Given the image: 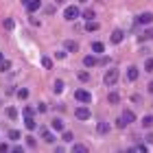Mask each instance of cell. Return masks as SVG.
Wrapping results in <instances>:
<instances>
[{
	"mask_svg": "<svg viewBox=\"0 0 153 153\" xmlns=\"http://www.w3.org/2000/svg\"><path fill=\"white\" fill-rule=\"evenodd\" d=\"M118 76H120V72H118L116 68H109V70L105 72V76H103V83H105V85H116Z\"/></svg>",
	"mask_w": 153,
	"mask_h": 153,
	"instance_id": "6da1fadb",
	"label": "cell"
},
{
	"mask_svg": "<svg viewBox=\"0 0 153 153\" xmlns=\"http://www.w3.org/2000/svg\"><path fill=\"white\" fill-rule=\"evenodd\" d=\"M64 18L68 20V22H72V20H76V18H81V11H79V7H74V4H70V7H66V11H64Z\"/></svg>",
	"mask_w": 153,
	"mask_h": 153,
	"instance_id": "7a4b0ae2",
	"label": "cell"
},
{
	"mask_svg": "<svg viewBox=\"0 0 153 153\" xmlns=\"http://www.w3.org/2000/svg\"><path fill=\"white\" fill-rule=\"evenodd\" d=\"M74 99L79 101V103H92V94H90V90L79 88V90L74 92Z\"/></svg>",
	"mask_w": 153,
	"mask_h": 153,
	"instance_id": "3957f363",
	"label": "cell"
},
{
	"mask_svg": "<svg viewBox=\"0 0 153 153\" xmlns=\"http://www.w3.org/2000/svg\"><path fill=\"white\" fill-rule=\"evenodd\" d=\"M90 107H76L74 109V118L76 120H90Z\"/></svg>",
	"mask_w": 153,
	"mask_h": 153,
	"instance_id": "277c9868",
	"label": "cell"
},
{
	"mask_svg": "<svg viewBox=\"0 0 153 153\" xmlns=\"http://www.w3.org/2000/svg\"><path fill=\"white\" fill-rule=\"evenodd\" d=\"M138 24H142V26H147V24H151L153 22V13H149V11H144V13H140L138 16V20H136Z\"/></svg>",
	"mask_w": 153,
	"mask_h": 153,
	"instance_id": "5b68a950",
	"label": "cell"
},
{
	"mask_svg": "<svg viewBox=\"0 0 153 153\" xmlns=\"http://www.w3.org/2000/svg\"><path fill=\"white\" fill-rule=\"evenodd\" d=\"M64 48H66V53H76V51H79V44L72 42V39H66L64 42Z\"/></svg>",
	"mask_w": 153,
	"mask_h": 153,
	"instance_id": "8992f818",
	"label": "cell"
},
{
	"mask_svg": "<svg viewBox=\"0 0 153 153\" xmlns=\"http://www.w3.org/2000/svg\"><path fill=\"white\" fill-rule=\"evenodd\" d=\"M138 76H140V70H138L136 66H129V68H127V79H129V81H136Z\"/></svg>",
	"mask_w": 153,
	"mask_h": 153,
	"instance_id": "52a82bcc",
	"label": "cell"
},
{
	"mask_svg": "<svg viewBox=\"0 0 153 153\" xmlns=\"http://www.w3.org/2000/svg\"><path fill=\"white\" fill-rule=\"evenodd\" d=\"M109 39H112V44H120V42L125 39V33H123L120 29H116V31L112 33V37H109Z\"/></svg>",
	"mask_w": 153,
	"mask_h": 153,
	"instance_id": "ba28073f",
	"label": "cell"
},
{
	"mask_svg": "<svg viewBox=\"0 0 153 153\" xmlns=\"http://www.w3.org/2000/svg\"><path fill=\"white\" fill-rule=\"evenodd\" d=\"M96 64H99V59H96L94 55H88V57H83V66H85V68H94Z\"/></svg>",
	"mask_w": 153,
	"mask_h": 153,
	"instance_id": "9c48e42d",
	"label": "cell"
},
{
	"mask_svg": "<svg viewBox=\"0 0 153 153\" xmlns=\"http://www.w3.org/2000/svg\"><path fill=\"white\" fill-rule=\"evenodd\" d=\"M109 129H112V127H109V123H105V120H101L99 125H96V131H99L101 136H105V134H109Z\"/></svg>",
	"mask_w": 153,
	"mask_h": 153,
	"instance_id": "30bf717a",
	"label": "cell"
},
{
	"mask_svg": "<svg viewBox=\"0 0 153 153\" xmlns=\"http://www.w3.org/2000/svg\"><path fill=\"white\" fill-rule=\"evenodd\" d=\"M51 129H53V131H64L66 125H64V120H61V118H55V120L51 123Z\"/></svg>",
	"mask_w": 153,
	"mask_h": 153,
	"instance_id": "8fae6325",
	"label": "cell"
},
{
	"mask_svg": "<svg viewBox=\"0 0 153 153\" xmlns=\"http://www.w3.org/2000/svg\"><path fill=\"white\" fill-rule=\"evenodd\" d=\"M26 9H29V13H35L42 9V0H31L29 4H26Z\"/></svg>",
	"mask_w": 153,
	"mask_h": 153,
	"instance_id": "7c38bea8",
	"label": "cell"
},
{
	"mask_svg": "<svg viewBox=\"0 0 153 153\" xmlns=\"http://www.w3.org/2000/svg\"><path fill=\"white\" fill-rule=\"evenodd\" d=\"M24 127H26V129H29V131H33V129H35V127H37V123H35V118H33V116H24Z\"/></svg>",
	"mask_w": 153,
	"mask_h": 153,
	"instance_id": "4fadbf2b",
	"label": "cell"
},
{
	"mask_svg": "<svg viewBox=\"0 0 153 153\" xmlns=\"http://www.w3.org/2000/svg\"><path fill=\"white\" fill-rule=\"evenodd\" d=\"M42 140L48 142V144H53L55 142V134H53V131H48V129H44V131H42Z\"/></svg>",
	"mask_w": 153,
	"mask_h": 153,
	"instance_id": "5bb4252c",
	"label": "cell"
},
{
	"mask_svg": "<svg viewBox=\"0 0 153 153\" xmlns=\"http://www.w3.org/2000/svg\"><path fill=\"white\" fill-rule=\"evenodd\" d=\"M123 118H125V123L129 125V123H134V120H136V114L131 112V109H125V112H123Z\"/></svg>",
	"mask_w": 153,
	"mask_h": 153,
	"instance_id": "9a60e30c",
	"label": "cell"
},
{
	"mask_svg": "<svg viewBox=\"0 0 153 153\" xmlns=\"http://www.w3.org/2000/svg\"><path fill=\"white\" fill-rule=\"evenodd\" d=\"M53 92H55V94H61V92H64V81H61V79H57V81L53 83Z\"/></svg>",
	"mask_w": 153,
	"mask_h": 153,
	"instance_id": "2e32d148",
	"label": "cell"
},
{
	"mask_svg": "<svg viewBox=\"0 0 153 153\" xmlns=\"http://www.w3.org/2000/svg\"><path fill=\"white\" fill-rule=\"evenodd\" d=\"M103 51H105V44H103V42H94V44H92V53L101 55Z\"/></svg>",
	"mask_w": 153,
	"mask_h": 153,
	"instance_id": "e0dca14e",
	"label": "cell"
},
{
	"mask_svg": "<svg viewBox=\"0 0 153 153\" xmlns=\"http://www.w3.org/2000/svg\"><path fill=\"white\" fill-rule=\"evenodd\" d=\"M118 101H120V94H118V92H109V96H107V103H109V105H116Z\"/></svg>",
	"mask_w": 153,
	"mask_h": 153,
	"instance_id": "ac0fdd59",
	"label": "cell"
},
{
	"mask_svg": "<svg viewBox=\"0 0 153 153\" xmlns=\"http://www.w3.org/2000/svg\"><path fill=\"white\" fill-rule=\"evenodd\" d=\"M85 31H88V33H90V31H99V22L88 20V22H85Z\"/></svg>",
	"mask_w": 153,
	"mask_h": 153,
	"instance_id": "d6986e66",
	"label": "cell"
},
{
	"mask_svg": "<svg viewBox=\"0 0 153 153\" xmlns=\"http://www.w3.org/2000/svg\"><path fill=\"white\" fill-rule=\"evenodd\" d=\"M81 18H83V20H85V22H88V20H94V18H96V13H94L92 9H85V11L81 13Z\"/></svg>",
	"mask_w": 153,
	"mask_h": 153,
	"instance_id": "ffe728a7",
	"label": "cell"
},
{
	"mask_svg": "<svg viewBox=\"0 0 153 153\" xmlns=\"http://www.w3.org/2000/svg\"><path fill=\"white\" fill-rule=\"evenodd\" d=\"M9 70H11V61L2 59V61H0V72H9Z\"/></svg>",
	"mask_w": 153,
	"mask_h": 153,
	"instance_id": "44dd1931",
	"label": "cell"
},
{
	"mask_svg": "<svg viewBox=\"0 0 153 153\" xmlns=\"http://www.w3.org/2000/svg\"><path fill=\"white\" fill-rule=\"evenodd\" d=\"M7 116H9L11 120H18V116H20V114H18V109H16V107H7Z\"/></svg>",
	"mask_w": 153,
	"mask_h": 153,
	"instance_id": "7402d4cb",
	"label": "cell"
},
{
	"mask_svg": "<svg viewBox=\"0 0 153 153\" xmlns=\"http://www.w3.org/2000/svg\"><path fill=\"white\" fill-rule=\"evenodd\" d=\"M76 76H79V81H81V83H88V81H90V72H88V70H81Z\"/></svg>",
	"mask_w": 153,
	"mask_h": 153,
	"instance_id": "603a6c76",
	"label": "cell"
},
{
	"mask_svg": "<svg viewBox=\"0 0 153 153\" xmlns=\"http://www.w3.org/2000/svg\"><path fill=\"white\" fill-rule=\"evenodd\" d=\"M142 127H147V129L153 127V116H144L142 118Z\"/></svg>",
	"mask_w": 153,
	"mask_h": 153,
	"instance_id": "cb8c5ba5",
	"label": "cell"
},
{
	"mask_svg": "<svg viewBox=\"0 0 153 153\" xmlns=\"http://www.w3.org/2000/svg\"><path fill=\"white\" fill-rule=\"evenodd\" d=\"M129 151H136V153H147V144H144V142H142V144H136V147H134V149H129Z\"/></svg>",
	"mask_w": 153,
	"mask_h": 153,
	"instance_id": "d4e9b609",
	"label": "cell"
},
{
	"mask_svg": "<svg viewBox=\"0 0 153 153\" xmlns=\"http://www.w3.org/2000/svg\"><path fill=\"white\" fill-rule=\"evenodd\" d=\"M26 96H29V90H26V88H20V90H18V99H22V101H24Z\"/></svg>",
	"mask_w": 153,
	"mask_h": 153,
	"instance_id": "484cf974",
	"label": "cell"
},
{
	"mask_svg": "<svg viewBox=\"0 0 153 153\" xmlns=\"http://www.w3.org/2000/svg\"><path fill=\"white\" fill-rule=\"evenodd\" d=\"M13 26H16V22H13L11 18H7V20H4V29H7V31H13Z\"/></svg>",
	"mask_w": 153,
	"mask_h": 153,
	"instance_id": "4316f807",
	"label": "cell"
},
{
	"mask_svg": "<svg viewBox=\"0 0 153 153\" xmlns=\"http://www.w3.org/2000/svg\"><path fill=\"white\" fill-rule=\"evenodd\" d=\"M9 140H20V131L18 129H11L9 131Z\"/></svg>",
	"mask_w": 153,
	"mask_h": 153,
	"instance_id": "83f0119b",
	"label": "cell"
},
{
	"mask_svg": "<svg viewBox=\"0 0 153 153\" xmlns=\"http://www.w3.org/2000/svg\"><path fill=\"white\" fill-rule=\"evenodd\" d=\"M22 114H24V116H35V109H33L31 105H26V107L22 109Z\"/></svg>",
	"mask_w": 153,
	"mask_h": 153,
	"instance_id": "f1b7e54d",
	"label": "cell"
},
{
	"mask_svg": "<svg viewBox=\"0 0 153 153\" xmlns=\"http://www.w3.org/2000/svg\"><path fill=\"white\" fill-rule=\"evenodd\" d=\"M144 70H147V72H153V59H151V57L144 61Z\"/></svg>",
	"mask_w": 153,
	"mask_h": 153,
	"instance_id": "f546056e",
	"label": "cell"
},
{
	"mask_svg": "<svg viewBox=\"0 0 153 153\" xmlns=\"http://www.w3.org/2000/svg\"><path fill=\"white\" fill-rule=\"evenodd\" d=\"M72 151H76V153H85L88 147H83V144H72Z\"/></svg>",
	"mask_w": 153,
	"mask_h": 153,
	"instance_id": "4dcf8cb0",
	"label": "cell"
},
{
	"mask_svg": "<svg viewBox=\"0 0 153 153\" xmlns=\"http://www.w3.org/2000/svg\"><path fill=\"white\" fill-rule=\"evenodd\" d=\"M35 144H37V140H35V138H33V136H26V147H35Z\"/></svg>",
	"mask_w": 153,
	"mask_h": 153,
	"instance_id": "1f68e13d",
	"label": "cell"
},
{
	"mask_svg": "<svg viewBox=\"0 0 153 153\" xmlns=\"http://www.w3.org/2000/svg\"><path fill=\"white\" fill-rule=\"evenodd\" d=\"M61 140H64V142H72V140H74V136L70 134V131H64V138H61Z\"/></svg>",
	"mask_w": 153,
	"mask_h": 153,
	"instance_id": "d6a6232c",
	"label": "cell"
},
{
	"mask_svg": "<svg viewBox=\"0 0 153 153\" xmlns=\"http://www.w3.org/2000/svg\"><path fill=\"white\" fill-rule=\"evenodd\" d=\"M42 66H44V68H53V59L51 57H44V59H42Z\"/></svg>",
	"mask_w": 153,
	"mask_h": 153,
	"instance_id": "836d02e7",
	"label": "cell"
},
{
	"mask_svg": "<svg viewBox=\"0 0 153 153\" xmlns=\"http://www.w3.org/2000/svg\"><path fill=\"white\" fill-rule=\"evenodd\" d=\"M142 39H153V29H147L142 33Z\"/></svg>",
	"mask_w": 153,
	"mask_h": 153,
	"instance_id": "e575fe53",
	"label": "cell"
},
{
	"mask_svg": "<svg viewBox=\"0 0 153 153\" xmlns=\"http://www.w3.org/2000/svg\"><path fill=\"white\" fill-rule=\"evenodd\" d=\"M7 151H11V149H9V144H4V142H0V153H7Z\"/></svg>",
	"mask_w": 153,
	"mask_h": 153,
	"instance_id": "d590c367",
	"label": "cell"
},
{
	"mask_svg": "<svg viewBox=\"0 0 153 153\" xmlns=\"http://www.w3.org/2000/svg\"><path fill=\"white\" fill-rule=\"evenodd\" d=\"M144 140H147V144H153V131H151V134H147V136H144Z\"/></svg>",
	"mask_w": 153,
	"mask_h": 153,
	"instance_id": "8d00e7d4",
	"label": "cell"
},
{
	"mask_svg": "<svg viewBox=\"0 0 153 153\" xmlns=\"http://www.w3.org/2000/svg\"><path fill=\"white\" fill-rule=\"evenodd\" d=\"M116 127H120V129H123V127H127V123H125V118H123V116H120V120L116 123Z\"/></svg>",
	"mask_w": 153,
	"mask_h": 153,
	"instance_id": "74e56055",
	"label": "cell"
},
{
	"mask_svg": "<svg viewBox=\"0 0 153 153\" xmlns=\"http://www.w3.org/2000/svg\"><path fill=\"white\" fill-rule=\"evenodd\" d=\"M55 57H57V59H64L66 53H64V51H57V53H55Z\"/></svg>",
	"mask_w": 153,
	"mask_h": 153,
	"instance_id": "f35d334b",
	"label": "cell"
},
{
	"mask_svg": "<svg viewBox=\"0 0 153 153\" xmlns=\"http://www.w3.org/2000/svg\"><path fill=\"white\" fill-rule=\"evenodd\" d=\"M37 112H39V114L46 112V105H44V103H39V105H37Z\"/></svg>",
	"mask_w": 153,
	"mask_h": 153,
	"instance_id": "ab89813d",
	"label": "cell"
},
{
	"mask_svg": "<svg viewBox=\"0 0 153 153\" xmlns=\"http://www.w3.org/2000/svg\"><path fill=\"white\" fill-rule=\"evenodd\" d=\"M149 92H151V94H153V81H151V83H149Z\"/></svg>",
	"mask_w": 153,
	"mask_h": 153,
	"instance_id": "60d3db41",
	"label": "cell"
},
{
	"mask_svg": "<svg viewBox=\"0 0 153 153\" xmlns=\"http://www.w3.org/2000/svg\"><path fill=\"white\" fill-rule=\"evenodd\" d=\"M29 2H31V0H22V4H29Z\"/></svg>",
	"mask_w": 153,
	"mask_h": 153,
	"instance_id": "b9f144b4",
	"label": "cell"
},
{
	"mask_svg": "<svg viewBox=\"0 0 153 153\" xmlns=\"http://www.w3.org/2000/svg\"><path fill=\"white\" fill-rule=\"evenodd\" d=\"M55 2H59V4H61V2H64V0H55Z\"/></svg>",
	"mask_w": 153,
	"mask_h": 153,
	"instance_id": "7bdbcfd3",
	"label": "cell"
},
{
	"mask_svg": "<svg viewBox=\"0 0 153 153\" xmlns=\"http://www.w3.org/2000/svg\"><path fill=\"white\" fill-rule=\"evenodd\" d=\"M2 59H4V57H2V53H0V61H2Z\"/></svg>",
	"mask_w": 153,
	"mask_h": 153,
	"instance_id": "ee69618b",
	"label": "cell"
},
{
	"mask_svg": "<svg viewBox=\"0 0 153 153\" xmlns=\"http://www.w3.org/2000/svg\"><path fill=\"white\" fill-rule=\"evenodd\" d=\"M79 2H88V0H79Z\"/></svg>",
	"mask_w": 153,
	"mask_h": 153,
	"instance_id": "f6af8a7d",
	"label": "cell"
}]
</instances>
